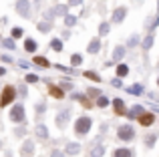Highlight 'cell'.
I'll return each mask as SVG.
<instances>
[{
	"label": "cell",
	"mask_w": 159,
	"mask_h": 157,
	"mask_svg": "<svg viewBox=\"0 0 159 157\" xmlns=\"http://www.w3.org/2000/svg\"><path fill=\"white\" fill-rule=\"evenodd\" d=\"M91 125H93L91 117H81L77 123H75V135H77V137H85V135L91 131Z\"/></svg>",
	"instance_id": "1"
},
{
	"label": "cell",
	"mask_w": 159,
	"mask_h": 157,
	"mask_svg": "<svg viewBox=\"0 0 159 157\" xmlns=\"http://www.w3.org/2000/svg\"><path fill=\"white\" fill-rule=\"evenodd\" d=\"M16 97V89L14 87H4V91L0 93V107H8Z\"/></svg>",
	"instance_id": "2"
},
{
	"label": "cell",
	"mask_w": 159,
	"mask_h": 157,
	"mask_svg": "<svg viewBox=\"0 0 159 157\" xmlns=\"http://www.w3.org/2000/svg\"><path fill=\"white\" fill-rule=\"evenodd\" d=\"M117 137H119L121 141H131V139L135 137V131H133V127L129 125V123H125V125H121L119 129H117Z\"/></svg>",
	"instance_id": "3"
},
{
	"label": "cell",
	"mask_w": 159,
	"mask_h": 157,
	"mask_svg": "<svg viewBox=\"0 0 159 157\" xmlns=\"http://www.w3.org/2000/svg\"><path fill=\"white\" fill-rule=\"evenodd\" d=\"M10 121H14V123H22L24 121V107L22 105H14L10 109Z\"/></svg>",
	"instance_id": "4"
},
{
	"label": "cell",
	"mask_w": 159,
	"mask_h": 157,
	"mask_svg": "<svg viewBox=\"0 0 159 157\" xmlns=\"http://www.w3.org/2000/svg\"><path fill=\"white\" fill-rule=\"evenodd\" d=\"M16 12L22 14V16L30 14V4H28V0H18V2H16Z\"/></svg>",
	"instance_id": "5"
},
{
	"label": "cell",
	"mask_w": 159,
	"mask_h": 157,
	"mask_svg": "<svg viewBox=\"0 0 159 157\" xmlns=\"http://www.w3.org/2000/svg\"><path fill=\"white\" fill-rule=\"evenodd\" d=\"M125 16H127V8L125 6H119V8L113 10V20H115V22H123Z\"/></svg>",
	"instance_id": "6"
},
{
	"label": "cell",
	"mask_w": 159,
	"mask_h": 157,
	"mask_svg": "<svg viewBox=\"0 0 159 157\" xmlns=\"http://www.w3.org/2000/svg\"><path fill=\"white\" fill-rule=\"evenodd\" d=\"M32 151H34V141H32V139H26L24 145H22V157H30Z\"/></svg>",
	"instance_id": "7"
},
{
	"label": "cell",
	"mask_w": 159,
	"mask_h": 157,
	"mask_svg": "<svg viewBox=\"0 0 159 157\" xmlns=\"http://www.w3.org/2000/svg\"><path fill=\"white\" fill-rule=\"evenodd\" d=\"M69 111H61L58 113V117H57V127H61V129H65V125L69 123Z\"/></svg>",
	"instance_id": "8"
},
{
	"label": "cell",
	"mask_w": 159,
	"mask_h": 157,
	"mask_svg": "<svg viewBox=\"0 0 159 157\" xmlns=\"http://www.w3.org/2000/svg\"><path fill=\"white\" fill-rule=\"evenodd\" d=\"M66 8H69V4H58V6H54L52 10H48V16L54 18L57 14H65L66 16Z\"/></svg>",
	"instance_id": "9"
},
{
	"label": "cell",
	"mask_w": 159,
	"mask_h": 157,
	"mask_svg": "<svg viewBox=\"0 0 159 157\" xmlns=\"http://www.w3.org/2000/svg\"><path fill=\"white\" fill-rule=\"evenodd\" d=\"M153 121H155V115H153V113H143V115L139 117V123H141L143 127L153 125Z\"/></svg>",
	"instance_id": "10"
},
{
	"label": "cell",
	"mask_w": 159,
	"mask_h": 157,
	"mask_svg": "<svg viewBox=\"0 0 159 157\" xmlns=\"http://www.w3.org/2000/svg\"><path fill=\"white\" fill-rule=\"evenodd\" d=\"M101 51V40H99V36L97 38H93L89 43V48H87V52H91V55H97V52Z\"/></svg>",
	"instance_id": "11"
},
{
	"label": "cell",
	"mask_w": 159,
	"mask_h": 157,
	"mask_svg": "<svg viewBox=\"0 0 159 157\" xmlns=\"http://www.w3.org/2000/svg\"><path fill=\"white\" fill-rule=\"evenodd\" d=\"M113 109H115L117 115H125V103H123V99H115V101H113Z\"/></svg>",
	"instance_id": "12"
},
{
	"label": "cell",
	"mask_w": 159,
	"mask_h": 157,
	"mask_svg": "<svg viewBox=\"0 0 159 157\" xmlns=\"http://www.w3.org/2000/svg\"><path fill=\"white\" fill-rule=\"evenodd\" d=\"M113 157H133V151L127 147H119V149L113 151Z\"/></svg>",
	"instance_id": "13"
},
{
	"label": "cell",
	"mask_w": 159,
	"mask_h": 157,
	"mask_svg": "<svg viewBox=\"0 0 159 157\" xmlns=\"http://www.w3.org/2000/svg\"><path fill=\"white\" fill-rule=\"evenodd\" d=\"M123 56H125V47H115V51H113V61L119 63V61H123Z\"/></svg>",
	"instance_id": "14"
},
{
	"label": "cell",
	"mask_w": 159,
	"mask_h": 157,
	"mask_svg": "<svg viewBox=\"0 0 159 157\" xmlns=\"http://www.w3.org/2000/svg\"><path fill=\"white\" fill-rule=\"evenodd\" d=\"M34 133H36V137H40V139H47L48 137V129L44 125H36L34 127Z\"/></svg>",
	"instance_id": "15"
},
{
	"label": "cell",
	"mask_w": 159,
	"mask_h": 157,
	"mask_svg": "<svg viewBox=\"0 0 159 157\" xmlns=\"http://www.w3.org/2000/svg\"><path fill=\"white\" fill-rule=\"evenodd\" d=\"M79 151H81L79 143H66V155H77Z\"/></svg>",
	"instance_id": "16"
},
{
	"label": "cell",
	"mask_w": 159,
	"mask_h": 157,
	"mask_svg": "<svg viewBox=\"0 0 159 157\" xmlns=\"http://www.w3.org/2000/svg\"><path fill=\"white\" fill-rule=\"evenodd\" d=\"M24 48H26V52H36V48H39V44H36V40L28 38L26 43H24Z\"/></svg>",
	"instance_id": "17"
},
{
	"label": "cell",
	"mask_w": 159,
	"mask_h": 157,
	"mask_svg": "<svg viewBox=\"0 0 159 157\" xmlns=\"http://www.w3.org/2000/svg\"><path fill=\"white\" fill-rule=\"evenodd\" d=\"M143 113H145V111H143V107H141V105H135V107H133L131 111H129V117H131V119H135L137 115H139V117H141V115H143Z\"/></svg>",
	"instance_id": "18"
},
{
	"label": "cell",
	"mask_w": 159,
	"mask_h": 157,
	"mask_svg": "<svg viewBox=\"0 0 159 157\" xmlns=\"http://www.w3.org/2000/svg\"><path fill=\"white\" fill-rule=\"evenodd\" d=\"M103 155H105V147L103 145H97L91 149V157H103Z\"/></svg>",
	"instance_id": "19"
},
{
	"label": "cell",
	"mask_w": 159,
	"mask_h": 157,
	"mask_svg": "<svg viewBox=\"0 0 159 157\" xmlns=\"http://www.w3.org/2000/svg\"><path fill=\"white\" fill-rule=\"evenodd\" d=\"M51 28H52V22H51V20L39 22V30H40V32H51Z\"/></svg>",
	"instance_id": "20"
},
{
	"label": "cell",
	"mask_w": 159,
	"mask_h": 157,
	"mask_svg": "<svg viewBox=\"0 0 159 157\" xmlns=\"http://www.w3.org/2000/svg\"><path fill=\"white\" fill-rule=\"evenodd\" d=\"M155 141H157V135H155V133H151L149 137H145V145H147L149 149H151V147L155 145Z\"/></svg>",
	"instance_id": "21"
},
{
	"label": "cell",
	"mask_w": 159,
	"mask_h": 157,
	"mask_svg": "<svg viewBox=\"0 0 159 157\" xmlns=\"http://www.w3.org/2000/svg\"><path fill=\"white\" fill-rule=\"evenodd\" d=\"M151 47H153V34H147V36H145V40H143V48H145V51H149Z\"/></svg>",
	"instance_id": "22"
},
{
	"label": "cell",
	"mask_w": 159,
	"mask_h": 157,
	"mask_svg": "<svg viewBox=\"0 0 159 157\" xmlns=\"http://www.w3.org/2000/svg\"><path fill=\"white\" fill-rule=\"evenodd\" d=\"M51 47H52V51H57V52L62 51V43H61L58 38H52V40H51Z\"/></svg>",
	"instance_id": "23"
},
{
	"label": "cell",
	"mask_w": 159,
	"mask_h": 157,
	"mask_svg": "<svg viewBox=\"0 0 159 157\" xmlns=\"http://www.w3.org/2000/svg\"><path fill=\"white\" fill-rule=\"evenodd\" d=\"M48 91H51V95H52V97H57V99H62V91L61 89H58V87H48Z\"/></svg>",
	"instance_id": "24"
},
{
	"label": "cell",
	"mask_w": 159,
	"mask_h": 157,
	"mask_svg": "<svg viewBox=\"0 0 159 157\" xmlns=\"http://www.w3.org/2000/svg\"><path fill=\"white\" fill-rule=\"evenodd\" d=\"M34 65H40V67H51V63H48L44 56H34Z\"/></svg>",
	"instance_id": "25"
},
{
	"label": "cell",
	"mask_w": 159,
	"mask_h": 157,
	"mask_svg": "<svg viewBox=\"0 0 159 157\" xmlns=\"http://www.w3.org/2000/svg\"><path fill=\"white\" fill-rule=\"evenodd\" d=\"M127 73H129V67H127V65H119V67H117V75H119V77H125Z\"/></svg>",
	"instance_id": "26"
},
{
	"label": "cell",
	"mask_w": 159,
	"mask_h": 157,
	"mask_svg": "<svg viewBox=\"0 0 159 157\" xmlns=\"http://www.w3.org/2000/svg\"><path fill=\"white\" fill-rule=\"evenodd\" d=\"M127 91L131 95H141V93H143V87H141V85H135V87H129Z\"/></svg>",
	"instance_id": "27"
},
{
	"label": "cell",
	"mask_w": 159,
	"mask_h": 157,
	"mask_svg": "<svg viewBox=\"0 0 159 157\" xmlns=\"http://www.w3.org/2000/svg\"><path fill=\"white\" fill-rule=\"evenodd\" d=\"M65 24H66V26H75V24H77V18L70 16V14H66L65 16Z\"/></svg>",
	"instance_id": "28"
},
{
	"label": "cell",
	"mask_w": 159,
	"mask_h": 157,
	"mask_svg": "<svg viewBox=\"0 0 159 157\" xmlns=\"http://www.w3.org/2000/svg\"><path fill=\"white\" fill-rule=\"evenodd\" d=\"M2 47H6V48H10V51H14L16 44H14V40H12V38H4V40H2Z\"/></svg>",
	"instance_id": "29"
},
{
	"label": "cell",
	"mask_w": 159,
	"mask_h": 157,
	"mask_svg": "<svg viewBox=\"0 0 159 157\" xmlns=\"http://www.w3.org/2000/svg\"><path fill=\"white\" fill-rule=\"evenodd\" d=\"M22 34H24V30H22V28H18V26H16V28H12V38H20Z\"/></svg>",
	"instance_id": "30"
},
{
	"label": "cell",
	"mask_w": 159,
	"mask_h": 157,
	"mask_svg": "<svg viewBox=\"0 0 159 157\" xmlns=\"http://www.w3.org/2000/svg\"><path fill=\"white\" fill-rule=\"evenodd\" d=\"M70 63H73V67H77V65H81V63H83V56H81V55H73Z\"/></svg>",
	"instance_id": "31"
},
{
	"label": "cell",
	"mask_w": 159,
	"mask_h": 157,
	"mask_svg": "<svg viewBox=\"0 0 159 157\" xmlns=\"http://www.w3.org/2000/svg\"><path fill=\"white\" fill-rule=\"evenodd\" d=\"M107 32H109V24H107V22H103L101 26H99V34H101V36H105Z\"/></svg>",
	"instance_id": "32"
},
{
	"label": "cell",
	"mask_w": 159,
	"mask_h": 157,
	"mask_svg": "<svg viewBox=\"0 0 159 157\" xmlns=\"http://www.w3.org/2000/svg\"><path fill=\"white\" fill-rule=\"evenodd\" d=\"M97 105H99V107H107V105H109V99H107V97H99V99H97Z\"/></svg>",
	"instance_id": "33"
},
{
	"label": "cell",
	"mask_w": 159,
	"mask_h": 157,
	"mask_svg": "<svg viewBox=\"0 0 159 157\" xmlns=\"http://www.w3.org/2000/svg\"><path fill=\"white\" fill-rule=\"evenodd\" d=\"M85 77H89V78H93V81H97V83H99V81H101V77H99V75H95V73H91V71H89V73H85Z\"/></svg>",
	"instance_id": "34"
},
{
	"label": "cell",
	"mask_w": 159,
	"mask_h": 157,
	"mask_svg": "<svg viewBox=\"0 0 159 157\" xmlns=\"http://www.w3.org/2000/svg\"><path fill=\"white\" fill-rule=\"evenodd\" d=\"M137 43H139V38H137V36H131V38L127 40V44H129V47H135Z\"/></svg>",
	"instance_id": "35"
},
{
	"label": "cell",
	"mask_w": 159,
	"mask_h": 157,
	"mask_svg": "<svg viewBox=\"0 0 159 157\" xmlns=\"http://www.w3.org/2000/svg\"><path fill=\"white\" fill-rule=\"evenodd\" d=\"M36 81H39V77H36V75H32V73H30V75H26V83H36Z\"/></svg>",
	"instance_id": "36"
},
{
	"label": "cell",
	"mask_w": 159,
	"mask_h": 157,
	"mask_svg": "<svg viewBox=\"0 0 159 157\" xmlns=\"http://www.w3.org/2000/svg\"><path fill=\"white\" fill-rule=\"evenodd\" d=\"M14 133H16V137H22V135L26 133V131H24V127H16V131H14Z\"/></svg>",
	"instance_id": "37"
},
{
	"label": "cell",
	"mask_w": 159,
	"mask_h": 157,
	"mask_svg": "<svg viewBox=\"0 0 159 157\" xmlns=\"http://www.w3.org/2000/svg\"><path fill=\"white\" fill-rule=\"evenodd\" d=\"M69 6H79V4H83V0H69Z\"/></svg>",
	"instance_id": "38"
},
{
	"label": "cell",
	"mask_w": 159,
	"mask_h": 157,
	"mask_svg": "<svg viewBox=\"0 0 159 157\" xmlns=\"http://www.w3.org/2000/svg\"><path fill=\"white\" fill-rule=\"evenodd\" d=\"M111 85H113V87H123V83H121V78H113Z\"/></svg>",
	"instance_id": "39"
},
{
	"label": "cell",
	"mask_w": 159,
	"mask_h": 157,
	"mask_svg": "<svg viewBox=\"0 0 159 157\" xmlns=\"http://www.w3.org/2000/svg\"><path fill=\"white\" fill-rule=\"evenodd\" d=\"M44 109H47V105H44V103H39V105H36V111H39V113H43Z\"/></svg>",
	"instance_id": "40"
},
{
	"label": "cell",
	"mask_w": 159,
	"mask_h": 157,
	"mask_svg": "<svg viewBox=\"0 0 159 157\" xmlns=\"http://www.w3.org/2000/svg\"><path fill=\"white\" fill-rule=\"evenodd\" d=\"M51 157H65V153H62V151H57V149H54L52 153H51Z\"/></svg>",
	"instance_id": "41"
},
{
	"label": "cell",
	"mask_w": 159,
	"mask_h": 157,
	"mask_svg": "<svg viewBox=\"0 0 159 157\" xmlns=\"http://www.w3.org/2000/svg\"><path fill=\"white\" fill-rule=\"evenodd\" d=\"M18 91H20V95H22V97H26V87H24V85H20Z\"/></svg>",
	"instance_id": "42"
},
{
	"label": "cell",
	"mask_w": 159,
	"mask_h": 157,
	"mask_svg": "<svg viewBox=\"0 0 159 157\" xmlns=\"http://www.w3.org/2000/svg\"><path fill=\"white\" fill-rule=\"evenodd\" d=\"M89 95H91V97H97L99 91H97V89H89Z\"/></svg>",
	"instance_id": "43"
},
{
	"label": "cell",
	"mask_w": 159,
	"mask_h": 157,
	"mask_svg": "<svg viewBox=\"0 0 159 157\" xmlns=\"http://www.w3.org/2000/svg\"><path fill=\"white\" fill-rule=\"evenodd\" d=\"M4 73H6V69H2V67H0V75H4Z\"/></svg>",
	"instance_id": "44"
},
{
	"label": "cell",
	"mask_w": 159,
	"mask_h": 157,
	"mask_svg": "<svg viewBox=\"0 0 159 157\" xmlns=\"http://www.w3.org/2000/svg\"><path fill=\"white\" fill-rule=\"evenodd\" d=\"M157 87H159V78H157Z\"/></svg>",
	"instance_id": "45"
},
{
	"label": "cell",
	"mask_w": 159,
	"mask_h": 157,
	"mask_svg": "<svg viewBox=\"0 0 159 157\" xmlns=\"http://www.w3.org/2000/svg\"><path fill=\"white\" fill-rule=\"evenodd\" d=\"M0 43H2V38H0Z\"/></svg>",
	"instance_id": "46"
},
{
	"label": "cell",
	"mask_w": 159,
	"mask_h": 157,
	"mask_svg": "<svg viewBox=\"0 0 159 157\" xmlns=\"http://www.w3.org/2000/svg\"><path fill=\"white\" fill-rule=\"evenodd\" d=\"M36 2H39V0H36Z\"/></svg>",
	"instance_id": "47"
}]
</instances>
